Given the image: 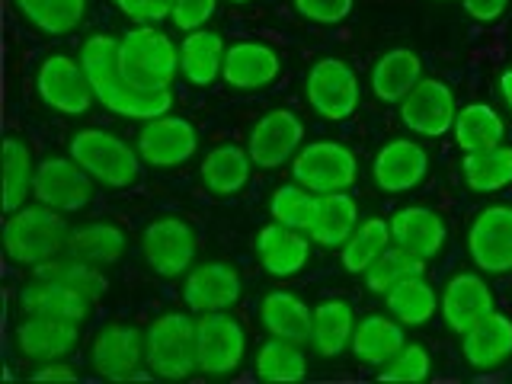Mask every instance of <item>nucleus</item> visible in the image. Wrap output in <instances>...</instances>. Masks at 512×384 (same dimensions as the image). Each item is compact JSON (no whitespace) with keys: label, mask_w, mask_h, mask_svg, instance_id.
<instances>
[{"label":"nucleus","mask_w":512,"mask_h":384,"mask_svg":"<svg viewBox=\"0 0 512 384\" xmlns=\"http://www.w3.org/2000/svg\"><path fill=\"white\" fill-rule=\"evenodd\" d=\"M429 173V154L423 144L410 138H391L384 141L375 160H372V176L378 189L400 196V192L416 189Z\"/></svg>","instance_id":"nucleus-20"},{"label":"nucleus","mask_w":512,"mask_h":384,"mask_svg":"<svg viewBox=\"0 0 512 384\" xmlns=\"http://www.w3.org/2000/svg\"><path fill=\"white\" fill-rule=\"evenodd\" d=\"M423 80V58L410 48H391L372 68V93L381 103H400Z\"/></svg>","instance_id":"nucleus-32"},{"label":"nucleus","mask_w":512,"mask_h":384,"mask_svg":"<svg viewBox=\"0 0 512 384\" xmlns=\"http://www.w3.org/2000/svg\"><path fill=\"white\" fill-rule=\"evenodd\" d=\"M250 173H253V160L250 151L240 148V144H218L205 154L199 176H202V186L212 192V196H237L244 192L250 183Z\"/></svg>","instance_id":"nucleus-28"},{"label":"nucleus","mask_w":512,"mask_h":384,"mask_svg":"<svg viewBox=\"0 0 512 384\" xmlns=\"http://www.w3.org/2000/svg\"><path fill=\"white\" fill-rule=\"evenodd\" d=\"M119 64L132 84L164 90L180 74V48L154 23H138L119 39Z\"/></svg>","instance_id":"nucleus-4"},{"label":"nucleus","mask_w":512,"mask_h":384,"mask_svg":"<svg viewBox=\"0 0 512 384\" xmlns=\"http://www.w3.org/2000/svg\"><path fill=\"white\" fill-rule=\"evenodd\" d=\"M455 141L458 148L468 154V151H484L493 148V144H503L506 138V122L503 116L487 103H468L458 109L455 116Z\"/></svg>","instance_id":"nucleus-34"},{"label":"nucleus","mask_w":512,"mask_h":384,"mask_svg":"<svg viewBox=\"0 0 512 384\" xmlns=\"http://www.w3.org/2000/svg\"><path fill=\"white\" fill-rule=\"evenodd\" d=\"M16 308L20 314H42V317H64V320H84L93 314V298L77 292V288L64 285L48 276H32L16 295Z\"/></svg>","instance_id":"nucleus-23"},{"label":"nucleus","mask_w":512,"mask_h":384,"mask_svg":"<svg viewBox=\"0 0 512 384\" xmlns=\"http://www.w3.org/2000/svg\"><path fill=\"white\" fill-rule=\"evenodd\" d=\"M439 4H448V0H439Z\"/></svg>","instance_id":"nucleus-52"},{"label":"nucleus","mask_w":512,"mask_h":384,"mask_svg":"<svg viewBox=\"0 0 512 384\" xmlns=\"http://www.w3.org/2000/svg\"><path fill=\"white\" fill-rule=\"evenodd\" d=\"M423 272H426L423 256H416V253H410L404 247L391 244L372 266L365 269V285H368V292H375V295L384 298L394 285H400L410 276H423Z\"/></svg>","instance_id":"nucleus-42"},{"label":"nucleus","mask_w":512,"mask_h":384,"mask_svg":"<svg viewBox=\"0 0 512 384\" xmlns=\"http://www.w3.org/2000/svg\"><path fill=\"white\" fill-rule=\"evenodd\" d=\"M13 7L45 36H68L87 16V0H13Z\"/></svg>","instance_id":"nucleus-38"},{"label":"nucleus","mask_w":512,"mask_h":384,"mask_svg":"<svg viewBox=\"0 0 512 384\" xmlns=\"http://www.w3.org/2000/svg\"><path fill=\"white\" fill-rule=\"evenodd\" d=\"M432 375V356L423 343H404L400 352L381 365V381H400V384H420Z\"/></svg>","instance_id":"nucleus-44"},{"label":"nucleus","mask_w":512,"mask_h":384,"mask_svg":"<svg viewBox=\"0 0 512 384\" xmlns=\"http://www.w3.org/2000/svg\"><path fill=\"white\" fill-rule=\"evenodd\" d=\"M461 4H464V13H468L471 20H477V23H496L509 10L512 0H461Z\"/></svg>","instance_id":"nucleus-48"},{"label":"nucleus","mask_w":512,"mask_h":384,"mask_svg":"<svg viewBox=\"0 0 512 384\" xmlns=\"http://www.w3.org/2000/svg\"><path fill=\"white\" fill-rule=\"evenodd\" d=\"M224 55H228V45H224L221 32L205 26L192 29L180 42V74L192 87H212L221 77Z\"/></svg>","instance_id":"nucleus-27"},{"label":"nucleus","mask_w":512,"mask_h":384,"mask_svg":"<svg viewBox=\"0 0 512 384\" xmlns=\"http://www.w3.org/2000/svg\"><path fill=\"white\" fill-rule=\"evenodd\" d=\"M244 295V279L231 263L208 260L186 272L183 279V301L192 314H215L231 311Z\"/></svg>","instance_id":"nucleus-17"},{"label":"nucleus","mask_w":512,"mask_h":384,"mask_svg":"<svg viewBox=\"0 0 512 384\" xmlns=\"http://www.w3.org/2000/svg\"><path fill=\"white\" fill-rule=\"evenodd\" d=\"M68 237L71 228L64 221V212H55V208H48L42 202L23 205L20 212L7 215L4 253L10 263L36 269L68 250Z\"/></svg>","instance_id":"nucleus-2"},{"label":"nucleus","mask_w":512,"mask_h":384,"mask_svg":"<svg viewBox=\"0 0 512 384\" xmlns=\"http://www.w3.org/2000/svg\"><path fill=\"white\" fill-rule=\"evenodd\" d=\"M32 272H36V276H48V279H58V282H64V285H71V288H77V292L90 295L93 301H96V298H103V295L109 292V279H106L103 266L80 260V256H71L68 250L58 253L55 260H48V263L36 266Z\"/></svg>","instance_id":"nucleus-41"},{"label":"nucleus","mask_w":512,"mask_h":384,"mask_svg":"<svg viewBox=\"0 0 512 384\" xmlns=\"http://www.w3.org/2000/svg\"><path fill=\"white\" fill-rule=\"evenodd\" d=\"M253 372L256 378L269 384H295L308 378V356H304L301 343L272 336V340L263 343L260 352H256Z\"/></svg>","instance_id":"nucleus-36"},{"label":"nucleus","mask_w":512,"mask_h":384,"mask_svg":"<svg viewBox=\"0 0 512 384\" xmlns=\"http://www.w3.org/2000/svg\"><path fill=\"white\" fill-rule=\"evenodd\" d=\"M93 176L68 157H45L36 167V183H32V196L36 202L55 208V212L74 215L84 212L93 202Z\"/></svg>","instance_id":"nucleus-11"},{"label":"nucleus","mask_w":512,"mask_h":384,"mask_svg":"<svg viewBox=\"0 0 512 384\" xmlns=\"http://www.w3.org/2000/svg\"><path fill=\"white\" fill-rule=\"evenodd\" d=\"M295 183L311 192H349L359 180V160L340 141H311L292 157Z\"/></svg>","instance_id":"nucleus-7"},{"label":"nucleus","mask_w":512,"mask_h":384,"mask_svg":"<svg viewBox=\"0 0 512 384\" xmlns=\"http://www.w3.org/2000/svg\"><path fill=\"white\" fill-rule=\"evenodd\" d=\"M496 308L493 304V292L484 276L477 272H458L445 282V288L439 292V311L442 320L448 324V330L464 336L471 327H477L490 311Z\"/></svg>","instance_id":"nucleus-19"},{"label":"nucleus","mask_w":512,"mask_h":384,"mask_svg":"<svg viewBox=\"0 0 512 384\" xmlns=\"http://www.w3.org/2000/svg\"><path fill=\"white\" fill-rule=\"evenodd\" d=\"M391 237L397 247H404L423 260H436L442 253L445 240H448V224L445 218L436 212V208H426V205H407L394 212L391 218Z\"/></svg>","instance_id":"nucleus-24"},{"label":"nucleus","mask_w":512,"mask_h":384,"mask_svg":"<svg viewBox=\"0 0 512 384\" xmlns=\"http://www.w3.org/2000/svg\"><path fill=\"white\" fill-rule=\"evenodd\" d=\"M356 311L343 298H327L314 308V327H311V346L317 356L336 359L352 346V333H356Z\"/></svg>","instance_id":"nucleus-30"},{"label":"nucleus","mask_w":512,"mask_h":384,"mask_svg":"<svg viewBox=\"0 0 512 384\" xmlns=\"http://www.w3.org/2000/svg\"><path fill=\"white\" fill-rule=\"evenodd\" d=\"M36 93L58 116H87L90 106L96 103V93L84 74V64H80V58L64 52L48 55L39 64Z\"/></svg>","instance_id":"nucleus-8"},{"label":"nucleus","mask_w":512,"mask_h":384,"mask_svg":"<svg viewBox=\"0 0 512 384\" xmlns=\"http://www.w3.org/2000/svg\"><path fill=\"white\" fill-rule=\"evenodd\" d=\"M128 250V237L119 224L112 221H90L80 224L68 237V253L80 256V260L96 263V266H112L119 263Z\"/></svg>","instance_id":"nucleus-33"},{"label":"nucleus","mask_w":512,"mask_h":384,"mask_svg":"<svg viewBox=\"0 0 512 384\" xmlns=\"http://www.w3.org/2000/svg\"><path fill=\"white\" fill-rule=\"evenodd\" d=\"M144 365L154 378L186 381L199 372L196 317L186 311H167L144 330Z\"/></svg>","instance_id":"nucleus-3"},{"label":"nucleus","mask_w":512,"mask_h":384,"mask_svg":"<svg viewBox=\"0 0 512 384\" xmlns=\"http://www.w3.org/2000/svg\"><path fill=\"white\" fill-rule=\"evenodd\" d=\"M68 154L96 183L109 189H128L141 176V154L106 128H80L68 141Z\"/></svg>","instance_id":"nucleus-5"},{"label":"nucleus","mask_w":512,"mask_h":384,"mask_svg":"<svg viewBox=\"0 0 512 384\" xmlns=\"http://www.w3.org/2000/svg\"><path fill=\"white\" fill-rule=\"evenodd\" d=\"M36 160H32L29 144L20 138L4 141V212L13 215L26 205L36 183Z\"/></svg>","instance_id":"nucleus-40"},{"label":"nucleus","mask_w":512,"mask_h":384,"mask_svg":"<svg viewBox=\"0 0 512 384\" xmlns=\"http://www.w3.org/2000/svg\"><path fill=\"white\" fill-rule=\"evenodd\" d=\"M464 362L477 372H493L512 359V320L500 311H490L477 327L461 336Z\"/></svg>","instance_id":"nucleus-25"},{"label":"nucleus","mask_w":512,"mask_h":384,"mask_svg":"<svg viewBox=\"0 0 512 384\" xmlns=\"http://www.w3.org/2000/svg\"><path fill=\"white\" fill-rule=\"evenodd\" d=\"M13 343L20 349V356L32 362L64 359L80 346V320L26 314L20 324L13 327Z\"/></svg>","instance_id":"nucleus-18"},{"label":"nucleus","mask_w":512,"mask_h":384,"mask_svg":"<svg viewBox=\"0 0 512 384\" xmlns=\"http://www.w3.org/2000/svg\"><path fill=\"white\" fill-rule=\"evenodd\" d=\"M144 365V330L135 324H106L93 336L90 346V368L106 381H132V378H154L141 375Z\"/></svg>","instance_id":"nucleus-12"},{"label":"nucleus","mask_w":512,"mask_h":384,"mask_svg":"<svg viewBox=\"0 0 512 384\" xmlns=\"http://www.w3.org/2000/svg\"><path fill=\"white\" fill-rule=\"evenodd\" d=\"M304 141V122L292 109H269L266 116L250 128L247 151L256 170H279L288 164Z\"/></svg>","instance_id":"nucleus-16"},{"label":"nucleus","mask_w":512,"mask_h":384,"mask_svg":"<svg viewBox=\"0 0 512 384\" xmlns=\"http://www.w3.org/2000/svg\"><path fill=\"white\" fill-rule=\"evenodd\" d=\"M29 378L32 381H74L77 372H74V365L61 362V359H52V362H39V368Z\"/></svg>","instance_id":"nucleus-49"},{"label":"nucleus","mask_w":512,"mask_h":384,"mask_svg":"<svg viewBox=\"0 0 512 384\" xmlns=\"http://www.w3.org/2000/svg\"><path fill=\"white\" fill-rule=\"evenodd\" d=\"M455 93L445 80L423 77L404 100H400V122L420 138H442L455 128Z\"/></svg>","instance_id":"nucleus-14"},{"label":"nucleus","mask_w":512,"mask_h":384,"mask_svg":"<svg viewBox=\"0 0 512 384\" xmlns=\"http://www.w3.org/2000/svg\"><path fill=\"white\" fill-rule=\"evenodd\" d=\"M391 244H394L391 221H384V218H365V221H359V228L352 231V237L340 247L343 269L352 272V276H365V269L372 266Z\"/></svg>","instance_id":"nucleus-39"},{"label":"nucleus","mask_w":512,"mask_h":384,"mask_svg":"<svg viewBox=\"0 0 512 384\" xmlns=\"http://www.w3.org/2000/svg\"><path fill=\"white\" fill-rule=\"evenodd\" d=\"M468 253L487 276H503L512 269V205H487L468 228Z\"/></svg>","instance_id":"nucleus-15"},{"label":"nucleus","mask_w":512,"mask_h":384,"mask_svg":"<svg viewBox=\"0 0 512 384\" xmlns=\"http://www.w3.org/2000/svg\"><path fill=\"white\" fill-rule=\"evenodd\" d=\"M464 183L474 192H500L512 186V144H493L484 151H468L461 160Z\"/></svg>","instance_id":"nucleus-35"},{"label":"nucleus","mask_w":512,"mask_h":384,"mask_svg":"<svg viewBox=\"0 0 512 384\" xmlns=\"http://www.w3.org/2000/svg\"><path fill=\"white\" fill-rule=\"evenodd\" d=\"M304 90H308V106L327 122H346L359 109V77L343 58L314 61Z\"/></svg>","instance_id":"nucleus-10"},{"label":"nucleus","mask_w":512,"mask_h":384,"mask_svg":"<svg viewBox=\"0 0 512 384\" xmlns=\"http://www.w3.org/2000/svg\"><path fill=\"white\" fill-rule=\"evenodd\" d=\"M282 74V58L272 45L260 39H244L228 45L221 80L234 90H263Z\"/></svg>","instance_id":"nucleus-22"},{"label":"nucleus","mask_w":512,"mask_h":384,"mask_svg":"<svg viewBox=\"0 0 512 384\" xmlns=\"http://www.w3.org/2000/svg\"><path fill=\"white\" fill-rule=\"evenodd\" d=\"M384 304H388V311L404 327H423L436 317L439 295H436V288L426 282V276H410L384 295Z\"/></svg>","instance_id":"nucleus-37"},{"label":"nucleus","mask_w":512,"mask_h":384,"mask_svg":"<svg viewBox=\"0 0 512 384\" xmlns=\"http://www.w3.org/2000/svg\"><path fill=\"white\" fill-rule=\"evenodd\" d=\"M292 4H295V13H301L308 23L336 26L352 13V4H356V0H292Z\"/></svg>","instance_id":"nucleus-45"},{"label":"nucleus","mask_w":512,"mask_h":384,"mask_svg":"<svg viewBox=\"0 0 512 384\" xmlns=\"http://www.w3.org/2000/svg\"><path fill=\"white\" fill-rule=\"evenodd\" d=\"M141 253L154 276L180 279L196 266V253H199L196 228H192L186 218H176V215L154 218L141 234Z\"/></svg>","instance_id":"nucleus-6"},{"label":"nucleus","mask_w":512,"mask_h":384,"mask_svg":"<svg viewBox=\"0 0 512 384\" xmlns=\"http://www.w3.org/2000/svg\"><path fill=\"white\" fill-rule=\"evenodd\" d=\"M311 244L314 240L308 237V231L288 228V224H279V221L266 224V228H260L253 237L256 260H260V266L276 279L298 276V272L311 263Z\"/></svg>","instance_id":"nucleus-21"},{"label":"nucleus","mask_w":512,"mask_h":384,"mask_svg":"<svg viewBox=\"0 0 512 384\" xmlns=\"http://www.w3.org/2000/svg\"><path fill=\"white\" fill-rule=\"evenodd\" d=\"M359 228V202L349 192H320L308 237L317 247L340 250Z\"/></svg>","instance_id":"nucleus-26"},{"label":"nucleus","mask_w":512,"mask_h":384,"mask_svg":"<svg viewBox=\"0 0 512 384\" xmlns=\"http://www.w3.org/2000/svg\"><path fill=\"white\" fill-rule=\"evenodd\" d=\"M119 7V13H125L132 23H164L170 20L173 4L176 0H112Z\"/></svg>","instance_id":"nucleus-47"},{"label":"nucleus","mask_w":512,"mask_h":384,"mask_svg":"<svg viewBox=\"0 0 512 384\" xmlns=\"http://www.w3.org/2000/svg\"><path fill=\"white\" fill-rule=\"evenodd\" d=\"M215 13H218V0H176L170 23L180 32H192V29H202Z\"/></svg>","instance_id":"nucleus-46"},{"label":"nucleus","mask_w":512,"mask_h":384,"mask_svg":"<svg viewBox=\"0 0 512 384\" xmlns=\"http://www.w3.org/2000/svg\"><path fill=\"white\" fill-rule=\"evenodd\" d=\"M500 90H503V96H506V106L512 109V68L503 71V77H500Z\"/></svg>","instance_id":"nucleus-50"},{"label":"nucleus","mask_w":512,"mask_h":384,"mask_svg":"<svg viewBox=\"0 0 512 384\" xmlns=\"http://www.w3.org/2000/svg\"><path fill=\"white\" fill-rule=\"evenodd\" d=\"M314 208H317V192H311L301 183H285L272 192L269 199V218L288 224V228L308 231L314 221Z\"/></svg>","instance_id":"nucleus-43"},{"label":"nucleus","mask_w":512,"mask_h":384,"mask_svg":"<svg viewBox=\"0 0 512 384\" xmlns=\"http://www.w3.org/2000/svg\"><path fill=\"white\" fill-rule=\"evenodd\" d=\"M199 340V372L208 378L234 375L247 356V330L231 311L199 314L196 317Z\"/></svg>","instance_id":"nucleus-9"},{"label":"nucleus","mask_w":512,"mask_h":384,"mask_svg":"<svg viewBox=\"0 0 512 384\" xmlns=\"http://www.w3.org/2000/svg\"><path fill=\"white\" fill-rule=\"evenodd\" d=\"M228 4H234V7H244V4H250V0H228Z\"/></svg>","instance_id":"nucleus-51"},{"label":"nucleus","mask_w":512,"mask_h":384,"mask_svg":"<svg viewBox=\"0 0 512 384\" xmlns=\"http://www.w3.org/2000/svg\"><path fill=\"white\" fill-rule=\"evenodd\" d=\"M260 320L269 336L292 343H311V327H314V308L308 301H301L292 292H269L260 301Z\"/></svg>","instance_id":"nucleus-29"},{"label":"nucleus","mask_w":512,"mask_h":384,"mask_svg":"<svg viewBox=\"0 0 512 384\" xmlns=\"http://www.w3.org/2000/svg\"><path fill=\"white\" fill-rule=\"evenodd\" d=\"M80 64H84V74L90 80V87L96 93V103L109 109L112 116L119 119H132V122H151L167 116L173 109V93L170 87L164 90H148L132 84L122 74L119 64V39L116 36H90L80 45Z\"/></svg>","instance_id":"nucleus-1"},{"label":"nucleus","mask_w":512,"mask_h":384,"mask_svg":"<svg viewBox=\"0 0 512 384\" xmlns=\"http://www.w3.org/2000/svg\"><path fill=\"white\" fill-rule=\"evenodd\" d=\"M407 343V333H404V324L391 314H368L356 324V333H352V356L365 365H375L381 368L388 362L394 352H400V346Z\"/></svg>","instance_id":"nucleus-31"},{"label":"nucleus","mask_w":512,"mask_h":384,"mask_svg":"<svg viewBox=\"0 0 512 384\" xmlns=\"http://www.w3.org/2000/svg\"><path fill=\"white\" fill-rule=\"evenodd\" d=\"M141 160L154 170H173L199 151V132L186 116H160L141 125L135 138Z\"/></svg>","instance_id":"nucleus-13"}]
</instances>
